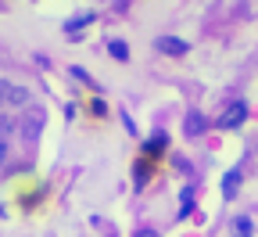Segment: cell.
<instances>
[{
	"label": "cell",
	"mask_w": 258,
	"mask_h": 237,
	"mask_svg": "<svg viewBox=\"0 0 258 237\" xmlns=\"http://www.w3.org/2000/svg\"><path fill=\"white\" fill-rule=\"evenodd\" d=\"M133 237H158V233H154V230H137Z\"/></svg>",
	"instance_id": "8fae6325"
},
{
	"label": "cell",
	"mask_w": 258,
	"mask_h": 237,
	"mask_svg": "<svg viewBox=\"0 0 258 237\" xmlns=\"http://www.w3.org/2000/svg\"><path fill=\"white\" fill-rule=\"evenodd\" d=\"M29 101L32 93L11 79H0V112H8V108H29Z\"/></svg>",
	"instance_id": "6da1fadb"
},
{
	"label": "cell",
	"mask_w": 258,
	"mask_h": 237,
	"mask_svg": "<svg viewBox=\"0 0 258 237\" xmlns=\"http://www.w3.org/2000/svg\"><path fill=\"white\" fill-rule=\"evenodd\" d=\"M237 237H251V219H247V216L237 219Z\"/></svg>",
	"instance_id": "52a82bcc"
},
{
	"label": "cell",
	"mask_w": 258,
	"mask_h": 237,
	"mask_svg": "<svg viewBox=\"0 0 258 237\" xmlns=\"http://www.w3.org/2000/svg\"><path fill=\"white\" fill-rule=\"evenodd\" d=\"M244 119H247V105H244V101H233V105L219 115V126H222V129H233V126H240Z\"/></svg>",
	"instance_id": "7a4b0ae2"
},
{
	"label": "cell",
	"mask_w": 258,
	"mask_h": 237,
	"mask_svg": "<svg viewBox=\"0 0 258 237\" xmlns=\"http://www.w3.org/2000/svg\"><path fill=\"white\" fill-rule=\"evenodd\" d=\"M158 51H161V54H176V58H179V54H186V43H183L179 36H158Z\"/></svg>",
	"instance_id": "3957f363"
},
{
	"label": "cell",
	"mask_w": 258,
	"mask_h": 237,
	"mask_svg": "<svg viewBox=\"0 0 258 237\" xmlns=\"http://www.w3.org/2000/svg\"><path fill=\"white\" fill-rule=\"evenodd\" d=\"M161 148H165V137H154V140L147 144V151H151V155H154V151H161Z\"/></svg>",
	"instance_id": "9c48e42d"
},
{
	"label": "cell",
	"mask_w": 258,
	"mask_h": 237,
	"mask_svg": "<svg viewBox=\"0 0 258 237\" xmlns=\"http://www.w3.org/2000/svg\"><path fill=\"white\" fill-rule=\"evenodd\" d=\"M108 47H111V58H118V61H125V58H129V51H125V43H122V40H111Z\"/></svg>",
	"instance_id": "5b68a950"
},
{
	"label": "cell",
	"mask_w": 258,
	"mask_h": 237,
	"mask_svg": "<svg viewBox=\"0 0 258 237\" xmlns=\"http://www.w3.org/2000/svg\"><path fill=\"white\" fill-rule=\"evenodd\" d=\"M240 183V173H226V180H222V187H226V194H233V187Z\"/></svg>",
	"instance_id": "ba28073f"
},
{
	"label": "cell",
	"mask_w": 258,
	"mask_h": 237,
	"mask_svg": "<svg viewBox=\"0 0 258 237\" xmlns=\"http://www.w3.org/2000/svg\"><path fill=\"white\" fill-rule=\"evenodd\" d=\"M201 126H205V119H201L198 112H194V115L186 119V133H190V137H198V133H201Z\"/></svg>",
	"instance_id": "277c9868"
},
{
	"label": "cell",
	"mask_w": 258,
	"mask_h": 237,
	"mask_svg": "<svg viewBox=\"0 0 258 237\" xmlns=\"http://www.w3.org/2000/svg\"><path fill=\"white\" fill-rule=\"evenodd\" d=\"M93 22V15H79V18H72L69 25H64V29H69V32H76V29H83V25H90Z\"/></svg>",
	"instance_id": "8992f818"
},
{
	"label": "cell",
	"mask_w": 258,
	"mask_h": 237,
	"mask_svg": "<svg viewBox=\"0 0 258 237\" xmlns=\"http://www.w3.org/2000/svg\"><path fill=\"white\" fill-rule=\"evenodd\" d=\"M4 158H8V144H4V137H0V165H4Z\"/></svg>",
	"instance_id": "30bf717a"
}]
</instances>
